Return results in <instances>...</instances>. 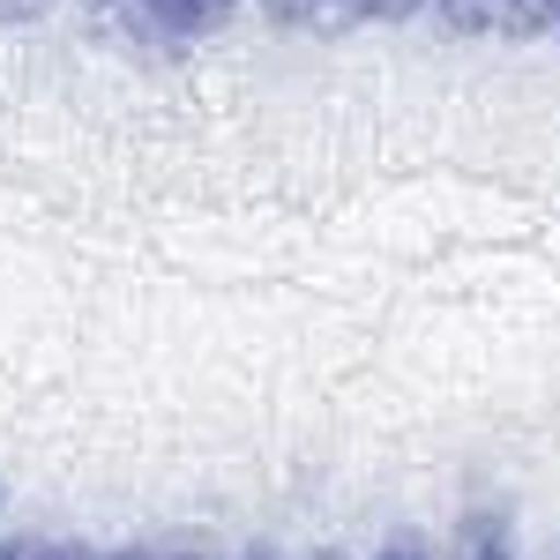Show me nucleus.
I'll return each mask as SVG.
<instances>
[{"mask_svg":"<svg viewBox=\"0 0 560 560\" xmlns=\"http://www.w3.org/2000/svg\"><path fill=\"white\" fill-rule=\"evenodd\" d=\"M448 560H523L509 509H464L448 530Z\"/></svg>","mask_w":560,"mask_h":560,"instance_id":"obj_1","label":"nucleus"},{"mask_svg":"<svg viewBox=\"0 0 560 560\" xmlns=\"http://www.w3.org/2000/svg\"><path fill=\"white\" fill-rule=\"evenodd\" d=\"M261 15L284 23V31H322V38H337V31H351V23H366L359 0H261Z\"/></svg>","mask_w":560,"mask_h":560,"instance_id":"obj_2","label":"nucleus"},{"mask_svg":"<svg viewBox=\"0 0 560 560\" xmlns=\"http://www.w3.org/2000/svg\"><path fill=\"white\" fill-rule=\"evenodd\" d=\"M232 8H240V0H150V15H158L165 38H202V31H217Z\"/></svg>","mask_w":560,"mask_h":560,"instance_id":"obj_3","label":"nucleus"},{"mask_svg":"<svg viewBox=\"0 0 560 560\" xmlns=\"http://www.w3.org/2000/svg\"><path fill=\"white\" fill-rule=\"evenodd\" d=\"M501 8H509V0H433V15H441L448 38H486V31H501Z\"/></svg>","mask_w":560,"mask_h":560,"instance_id":"obj_4","label":"nucleus"},{"mask_svg":"<svg viewBox=\"0 0 560 560\" xmlns=\"http://www.w3.org/2000/svg\"><path fill=\"white\" fill-rule=\"evenodd\" d=\"M493 38H509V45H538V38H553V15H546V0H509L501 8V31Z\"/></svg>","mask_w":560,"mask_h":560,"instance_id":"obj_5","label":"nucleus"},{"mask_svg":"<svg viewBox=\"0 0 560 560\" xmlns=\"http://www.w3.org/2000/svg\"><path fill=\"white\" fill-rule=\"evenodd\" d=\"M0 560H90L75 538H0Z\"/></svg>","mask_w":560,"mask_h":560,"instance_id":"obj_6","label":"nucleus"},{"mask_svg":"<svg viewBox=\"0 0 560 560\" xmlns=\"http://www.w3.org/2000/svg\"><path fill=\"white\" fill-rule=\"evenodd\" d=\"M150 560H224V553H217V538H202V530H179L165 546H150Z\"/></svg>","mask_w":560,"mask_h":560,"instance_id":"obj_7","label":"nucleus"},{"mask_svg":"<svg viewBox=\"0 0 560 560\" xmlns=\"http://www.w3.org/2000/svg\"><path fill=\"white\" fill-rule=\"evenodd\" d=\"M433 0H359V15L366 23H411V15H427Z\"/></svg>","mask_w":560,"mask_h":560,"instance_id":"obj_8","label":"nucleus"},{"mask_svg":"<svg viewBox=\"0 0 560 560\" xmlns=\"http://www.w3.org/2000/svg\"><path fill=\"white\" fill-rule=\"evenodd\" d=\"M374 560H441V553L427 546V530H396V538H388Z\"/></svg>","mask_w":560,"mask_h":560,"instance_id":"obj_9","label":"nucleus"},{"mask_svg":"<svg viewBox=\"0 0 560 560\" xmlns=\"http://www.w3.org/2000/svg\"><path fill=\"white\" fill-rule=\"evenodd\" d=\"M31 15H45V0H0V23H31Z\"/></svg>","mask_w":560,"mask_h":560,"instance_id":"obj_10","label":"nucleus"},{"mask_svg":"<svg viewBox=\"0 0 560 560\" xmlns=\"http://www.w3.org/2000/svg\"><path fill=\"white\" fill-rule=\"evenodd\" d=\"M90 560H150V546H120V553H90Z\"/></svg>","mask_w":560,"mask_h":560,"instance_id":"obj_11","label":"nucleus"},{"mask_svg":"<svg viewBox=\"0 0 560 560\" xmlns=\"http://www.w3.org/2000/svg\"><path fill=\"white\" fill-rule=\"evenodd\" d=\"M240 560H284V553H269V546H247V553H240Z\"/></svg>","mask_w":560,"mask_h":560,"instance_id":"obj_12","label":"nucleus"},{"mask_svg":"<svg viewBox=\"0 0 560 560\" xmlns=\"http://www.w3.org/2000/svg\"><path fill=\"white\" fill-rule=\"evenodd\" d=\"M546 15H553V31H560V0H546Z\"/></svg>","mask_w":560,"mask_h":560,"instance_id":"obj_13","label":"nucleus"},{"mask_svg":"<svg viewBox=\"0 0 560 560\" xmlns=\"http://www.w3.org/2000/svg\"><path fill=\"white\" fill-rule=\"evenodd\" d=\"M306 560H345V553H329V546H322V553H306Z\"/></svg>","mask_w":560,"mask_h":560,"instance_id":"obj_14","label":"nucleus"},{"mask_svg":"<svg viewBox=\"0 0 560 560\" xmlns=\"http://www.w3.org/2000/svg\"><path fill=\"white\" fill-rule=\"evenodd\" d=\"M553 38H560V31H553Z\"/></svg>","mask_w":560,"mask_h":560,"instance_id":"obj_15","label":"nucleus"}]
</instances>
